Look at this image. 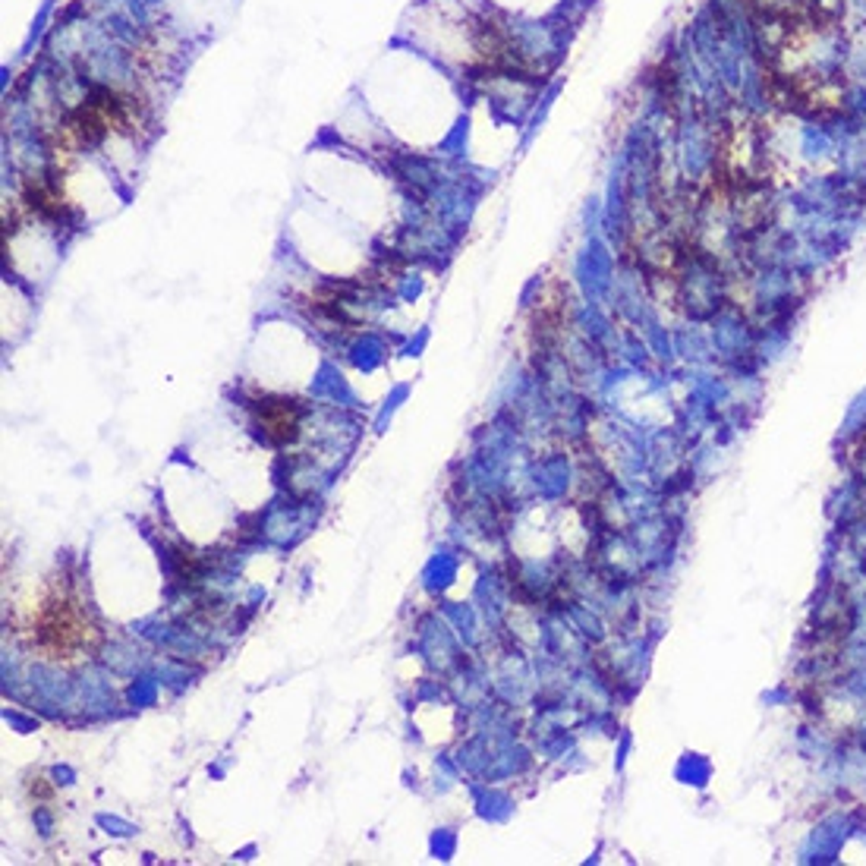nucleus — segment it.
<instances>
[{"label": "nucleus", "mask_w": 866, "mask_h": 866, "mask_svg": "<svg viewBox=\"0 0 866 866\" xmlns=\"http://www.w3.org/2000/svg\"><path fill=\"white\" fill-rule=\"evenodd\" d=\"M19 208L32 218H41L44 224L67 227L73 224L76 212L69 199L63 196L60 174L57 170H41V174H29L23 183V196H19Z\"/></svg>", "instance_id": "obj_3"}, {"label": "nucleus", "mask_w": 866, "mask_h": 866, "mask_svg": "<svg viewBox=\"0 0 866 866\" xmlns=\"http://www.w3.org/2000/svg\"><path fill=\"white\" fill-rule=\"evenodd\" d=\"M19 643L38 661L82 668L105 649V627L88 589L73 570H54L13 617Z\"/></svg>", "instance_id": "obj_1"}, {"label": "nucleus", "mask_w": 866, "mask_h": 866, "mask_svg": "<svg viewBox=\"0 0 866 866\" xmlns=\"http://www.w3.org/2000/svg\"><path fill=\"white\" fill-rule=\"evenodd\" d=\"M256 429L271 448H287L299 438L303 425V406L287 397H262L256 406Z\"/></svg>", "instance_id": "obj_4"}, {"label": "nucleus", "mask_w": 866, "mask_h": 866, "mask_svg": "<svg viewBox=\"0 0 866 866\" xmlns=\"http://www.w3.org/2000/svg\"><path fill=\"white\" fill-rule=\"evenodd\" d=\"M151 111L142 98H136L126 88L114 86H95L73 111L60 117L54 126V142L50 151L54 155H76V151L95 149V145L107 142L111 136H136V132L149 130Z\"/></svg>", "instance_id": "obj_2"}]
</instances>
